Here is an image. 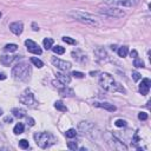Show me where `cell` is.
<instances>
[{"label":"cell","mask_w":151,"mask_h":151,"mask_svg":"<svg viewBox=\"0 0 151 151\" xmlns=\"http://www.w3.org/2000/svg\"><path fill=\"white\" fill-rule=\"evenodd\" d=\"M99 84L100 86L106 90V91H110V92H122V93H125V88L120 85L119 83H117L113 77L109 73H102L100 77H99Z\"/></svg>","instance_id":"cell-1"},{"label":"cell","mask_w":151,"mask_h":151,"mask_svg":"<svg viewBox=\"0 0 151 151\" xmlns=\"http://www.w3.org/2000/svg\"><path fill=\"white\" fill-rule=\"evenodd\" d=\"M31 76V66L26 63H19L12 69V77L15 80H26Z\"/></svg>","instance_id":"cell-2"},{"label":"cell","mask_w":151,"mask_h":151,"mask_svg":"<svg viewBox=\"0 0 151 151\" xmlns=\"http://www.w3.org/2000/svg\"><path fill=\"white\" fill-rule=\"evenodd\" d=\"M34 140H36L37 145L41 149L50 147L55 142L53 135H51L50 132H38V133H36L34 135Z\"/></svg>","instance_id":"cell-3"},{"label":"cell","mask_w":151,"mask_h":151,"mask_svg":"<svg viewBox=\"0 0 151 151\" xmlns=\"http://www.w3.org/2000/svg\"><path fill=\"white\" fill-rule=\"evenodd\" d=\"M70 15L73 17L76 20H78L83 24H86V25H92V26L98 25L96 19L93 17H91L90 14H87V13H83V12H79V11H72V12H70Z\"/></svg>","instance_id":"cell-4"},{"label":"cell","mask_w":151,"mask_h":151,"mask_svg":"<svg viewBox=\"0 0 151 151\" xmlns=\"http://www.w3.org/2000/svg\"><path fill=\"white\" fill-rule=\"evenodd\" d=\"M19 100L21 104H25L28 107H36L38 105V102L34 98V95L29 91V90H26L21 93V96L19 97Z\"/></svg>","instance_id":"cell-5"},{"label":"cell","mask_w":151,"mask_h":151,"mask_svg":"<svg viewBox=\"0 0 151 151\" xmlns=\"http://www.w3.org/2000/svg\"><path fill=\"white\" fill-rule=\"evenodd\" d=\"M99 12L102 14H105V15H109V17H114V18H122V17L125 15V12L123 10H119V8L114 7V6L102 8Z\"/></svg>","instance_id":"cell-6"},{"label":"cell","mask_w":151,"mask_h":151,"mask_svg":"<svg viewBox=\"0 0 151 151\" xmlns=\"http://www.w3.org/2000/svg\"><path fill=\"white\" fill-rule=\"evenodd\" d=\"M52 64L59 69V70H62V71H67L71 69V63L70 62H66V60H62V59H59V58H52Z\"/></svg>","instance_id":"cell-7"},{"label":"cell","mask_w":151,"mask_h":151,"mask_svg":"<svg viewBox=\"0 0 151 151\" xmlns=\"http://www.w3.org/2000/svg\"><path fill=\"white\" fill-rule=\"evenodd\" d=\"M109 144L111 145V147H113V149H116V150H124V151H126V145L122 142V140H119L118 138H116L114 136H110V142H109Z\"/></svg>","instance_id":"cell-8"},{"label":"cell","mask_w":151,"mask_h":151,"mask_svg":"<svg viewBox=\"0 0 151 151\" xmlns=\"http://www.w3.org/2000/svg\"><path fill=\"white\" fill-rule=\"evenodd\" d=\"M104 3L110 6H132V0H104Z\"/></svg>","instance_id":"cell-9"},{"label":"cell","mask_w":151,"mask_h":151,"mask_svg":"<svg viewBox=\"0 0 151 151\" xmlns=\"http://www.w3.org/2000/svg\"><path fill=\"white\" fill-rule=\"evenodd\" d=\"M25 45H26V47H27V51L28 52H31V53H33V54H41V48L33 41V40H26L25 41Z\"/></svg>","instance_id":"cell-10"},{"label":"cell","mask_w":151,"mask_h":151,"mask_svg":"<svg viewBox=\"0 0 151 151\" xmlns=\"http://www.w3.org/2000/svg\"><path fill=\"white\" fill-rule=\"evenodd\" d=\"M10 29H11L12 33H14V34H17V36H20V34L22 33V31H24V25H22V22H20V21L12 22V24L10 25Z\"/></svg>","instance_id":"cell-11"},{"label":"cell","mask_w":151,"mask_h":151,"mask_svg":"<svg viewBox=\"0 0 151 151\" xmlns=\"http://www.w3.org/2000/svg\"><path fill=\"white\" fill-rule=\"evenodd\" d=\"M150 85H151V81H150L149 78H145V79L142 80V83H140V85H139V92H140L143 96H145V95L149 93V91H150Z\"/></svg>","instance_id":"cell-12"},{"label":"cell","mask_w":151,"mask_h":151,"mask_svg":"<svg viewBox=\"0 0 151 151\" xmlns=\"http://www.w3.org/2000/svg\"><path fill=\"white\" fill-rule=\"evenodd\" d=\"M93 105H95V106H97V107L105 109V110L111 111V112L116 111V106H114L113 104H110V103H99V102H95V103H93Z\"/></svg>","instance_id":"cell-13"},{"label":"cell","mask_w":151,"mask_h":151,"mask_svg":"<svg viewBox=\"0 0 151 151\" xmlns=\"http://www.w3.org/2000/svg\"><path fill=\"white\" fill-rule=\"evenodd\" d=\"M59 95L63 97H71L74 95V92L72 88H70L67 86H62V87H59Z\"/></svg>","instance_id":"cell-14"},{"label":"cell","mask_w":151,"mask_h":151,"mask_svg":"<svg viewBox=\"0 0 151 151\" xmlns=\"http://www.w3.org/2000/svg\"><path fill=\"white\" fill-rule=\"evenodd\" d=\"M14 59H15V55H7V54H4V55L0 57V63H1L4 66H8Z\"/></svg>","instance_id":"cell-15"},{"label":"cell","mask_w":151,"mask_h":151,"mask_svg":"<svg viewBox=\"0 0 151 151\" xmlns=\"http://www.w3.org/2000/svg\"><path fill=\"white\" fill-rule=\"evenodd\" d=\"M55 77H57V79H58L60 83L64 84V85H66V84H69V83L71 81V77L67 76V74H65V73H62V72H58V73L55 74Z\"/></svg>","instance_id":"cell-16"},{"label":"cell","mask_w":151,"mask_h":151,"mask_svg":"<svg viewBox=\"0 0 151 151\" xmlns=\"http://www.w3.org/2000/svg\"><path fill=\"white\" fill-rule=\"evenodd\" d=\"M12 113H13V116L17 117V118H22V117L26 116V111H25L24 109H18V107L13 109V110H12Z\"/></svg>","instance_id":"cell-17"},{"label":"cell","mask_w":151,"mask_h":151,"mask_svg":"<svg viewBox=\"0 0 151 151\" xmlns=\"http://www.w3.org/2000/svg\"><path fill=\"white\" fill-rule=\"evenodd\" d=\"M54 107H55L57 110H59V111H63V112H66V111H67V107L63 104V102H60V100H57V102L54 103Z\"/></svg>","instance_id":"cell-18"},{"label":"cell","mask_w":151,"mask_h":151,"mask_svg":"<svg viewBox=\"0 0 151 151\" xmlns=\"http://www.w3.org/2000/svg\"><path fill=\"white\" fill-rule=\"evenodd\" d=\"M31 63H32V64H34V65H36L38 69H41V67L44 66V63L41 62L40 59L36 58V57H32V58H31Z\"/></svg>","instance_id":"cell-19"},{"label":"cell","mask_w":151,"mask_h":151,"mask_svg":"<svg viewBox=\"0 0 151 151\" xmlns=\"http://www.w3.org/2000/svg\"><path fill=\"white\" fill-rule=\"evenodd\" d=\"M43 45H44V47H45L46 50L52 48V45H53V39H51V38H45V39H44V41H43Z\"/></svg>","instance_id":"cell-20"},{"label":"cell","mask_w":151,"mask_h":151,"mask_svg":"<svg viewBox=\"0 0 151 151\" xmlns=\"http://www.w3.org/2000/svg\"><path fill=\"white\" fill-rule=\"evenodd\" d=\"M13 132H14L15 135H20V133H22V132H24V124H22V123H18V124L14 126Z\"/></svg>","instance_id":"cell-21"},{"label":"cell","mask_w":151,"mask_h":151,"mask_svg":"<svg viewBox=\"0 0 151 151\" xmlns=\"http://www.w3.org/2000/svg\"><path fill=\"white\" fill-rule=\"evenodd\" d=\"M4 50H5L6 52H14V51L18 50V45H15V44H7V45L4 47Z\"/></svg>","instance_id":"cell-22"},{"label":"cell","mask_w":151,"mask_h":151,"mask_svg":"<svg viewBox=\"0 0 151 151\" xmlns=\"http://www.w3.org/2000/svg\"><path fill=\"white\" fill-rule=\"evenodd\" d=\"M52 51H53L54 53H57V54H64V53H65V48H64L63 46H59V45L53 46V47H52Z\"/></svg>","instance_id":"cell-23"},{"label":"cell","mask_w":151,"mask_h":151,"mask_svg":"<svg viewBox=\"0 0 151 151\" xmlns=\"http://www.w3.org/2000/svg\"><path fill=\"white\" fill-rule=\"evenodd\" d=\"M128 52H129V48L126 46H122V47H119V50H118V55L119 57H126Z\"/></svg>","instance_id":"cell-24"},{"label":"cell","mask_w":151,"mask_h":151,"mask_svg":"<svg viewBox=\"0 0 151 151\" xmlns=\"http://www.w3.org/2000/svg\"><path fill=\"white\" fill-rule=\"evenodd\" d=\"M65 136H66L67 138H73V137L77 136V131H76L74 129H70V130H67V131L65 132Z\"/></svg>","instance_id":"cell-25"},{"label":"cell","mask_w":151,"mask_h":151,"mask_svg":"<svg viewBox=\"0 0 151 151\" xmlns=\"http://www.w3.org/2000/svg\"><path fill=\"white\" fill-rule=\"evenodd\" d=\"M19 146L21 149H28L29 147V144H28V142L26 139H21V140H19Z\"/></svg>","instance_id":"cell-26"},{"label":"cell","mask_w":151,"mask_h":151,"mask_svg":"<svg viewBox=\"0 0 151 151\" xmlns=\"http://www.w3.org/2000/svg\"><path fill=\"white\" fill-rule=\"evenodd\" d=\"M133 66H135V67H144V63L142 62L140 59H138V58H135Z\"/></svg>","instance_id":"cell-27"},{"label":"cell","mask_w":151,"mask_h":151,"mask_svg":"<svg viewBox=\"0 0 151 151\" xmlns=\"http://www.w3.org/2000/svg\"><path fill=\"white\" fill-rule=\"evenodd\" d=\"M63 41L66 44H70V45H76V40L70 37H63Z\"/></svg>","instance_id":"cell-28"},{"label":"cell","mask_w":151,"mask_h":151,"mask_svg":"<svg viewBox=\"0 0 151 151\" xmlns=\"http://www.w3.org/2000/svg\"><path fill=\"white\" fill-rule=\"evenodd\" d=\"M114 124H116V126H118V128H123V126L126 125V122H125V120H123V119H117Z\"/></svg>","instance_id":"cell-29"},{"label":"cell","mask_w":151,"mask_h":151,"mask_svg":"<svg viewBox=\"0 0 151 151\" xmlns=\"http://www.w3.org/2000/svg\"><path fill=\"white\" fill-rule=\"evenodd\" d=\"M67 147H69L70 150H77V149H78L77 142H69V143H67Z\"/></svg>","instance_id":"cell-30"},{"label":"cell","mask_w":151,"mask_h":151,"mask_svg":"<svg viewBox=\"0 0 151 151\" xmlns=\"http://www.w3.org/2000/svg\"><path fill=\"white\" fill-rule=\"evenodd\" d=\"M72 76H73V77H76V78H84V76H85V74H84L83 72L73 71V72H72Z\"/></svg>","instance_id":"cell-31"},{"label":"cell","mask_w":151,"mask_h":151,"mask_svg":"<svg viewBox=\"0 0 151 151\" xmlns=\"http://www.w3.org/2000/svg\"><path fill=\"white\" fill-rule=\"evenodd\" d=\"M132 78H133L135 81H137V80H139L142 78V76H140V73H138L137 71H135V72H132Z\"/></svg>","instance_id":"cell-32"},{"label":"cell","mask_w":151,"mask_h":151,"mask_svg":"<svg viewBox=\"0 0 151 151\" xmlns=\"http://www.w3.org/2000/svg\"><path fill=\"white\" fill-rule=\"evenodd\" d=\"M138 118H139L140 120H146V119H147V113H146V112H140V113L138 114Z\"/></svg>","instance_id":"cell-33"},{"label":"cell","mask_w":151,"mask_h":151,"mask_svg":"<svg viewBox=\"0 0 151 151\" xmlns=\"http://www.w3.org/2000/svg\"><path fill=\"white\" fill-rule=\"evenodd\" d=\"M27 124L29 126H33L34 125V119L33 118H27Z\"/></svg>","instance_id":"cell-34"},{"label":"cell","mask_w":151,"mask_h":151,"mask_svg":"<svg viewBox=\"0 0 151 151\" xmlns=\"http://www.w3.org/2000/svg\"><path fill=\"white\" fill-rule=\"evenodd\" d=\"M130 55H131L132 58H137V55H138V53H137V51H136V50H132V51L130 52Z\"/></svg>","instance_id":"cell-35"},{"label":"cell","mask_w":151,"mask_h":151,"mask_svg":"<svg viewBox=\"0 0 151 151\" xmlns=\"http://www.w3.org/2000/svg\"><path fill=\"white\" fill-rule=\"evenodd\" d=\"M6 79V74L4 72H0V80H5Z\"/></svg>","instance_id":"cell-36"},{"label":"cell","mask_w":151,"mask_h":151,"mask_svg":"<svg viewBox=\"0 0 151 151\" xmlns=\"http://www.w3.org/2000/svg\"><path fill=\"white\" fill-rule=\"evenodd\" d=\"M5 122H6V123H12V118H11V117H6V118H5Z\"/></svg>","instance_id":"cell-37"},{"label":"cell","mask_w":151,"mask_h":151,"mask_svg":"<svg viewBox=\"0 0 151 151\" xmlns=\"http://www.w3.org/2000/svg\"><path fill=\"white\" fill-rule=\"evenodd\" d=\"M32 27H33V29H34V31H38V29H39V28H38V26H37V24H36V22H33V24H32Z\"/></svg>","instance_id":"cell-38"},{"label":"cell","mask_w":151,"mask_h":151,"mask_svg":"<svg viewBox=\"0 0 151 151\" xmlns=\"http://www.w3.org/2000/svg\"><path fill=\"white\" fill-rule=\"evenodd\" d=\"M3 114V110H0V116H1Z\"/></svg>","instance_id":"cell-39"},{"label":"cell","mask_w":151,"mask_h":151,"mask_svg":"<svg viewBox=\"0 0 151 151\" xmlns=\"http://www.w3.org/2000/svg\"><path fill=\"white\" fill-rule=\"evenodd\" d=\"M0 17H1V13H0Z\"/></svg>","instance_id":"cell-40"}]
</instances>
